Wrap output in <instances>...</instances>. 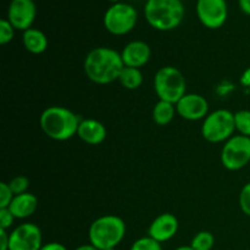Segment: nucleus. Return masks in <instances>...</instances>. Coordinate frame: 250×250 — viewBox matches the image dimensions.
I'll return each instance as SVG.
<instances>
[{"mask_svg": "<svg viewBox=\"0 0 250 250\" xmlns=\"http://www.w3.org/2000/svg\"><path fill=\"white\" fill-rule=\"evenodd\" d=\"M124 67L121 53L107 46L92 49L83 62V70L88 80L100 85L119 81V76Z\"/></svg>", "mask_w": 250, "mask_h": 250, "instance_id": "obj_1", "label": "nucleus"}, {"mask_svg": "<svg viewBox=\"0 0 250 250\" xmlns=\"http://www.w3.org/2000/svg\"><path fill=\"white\" fill-rule=\"evenodd\" d=\"M81 120L77 115L65 106H49L39 116V126L50 139L65 142L77 136Z\"/></svg>", "mask_w": 250, "mask_h": 250, "instance_id": "obj_2", "label": "nucleus"}, {"mask_svg": "<svg viewBox=\"0 0 250 250\" xmlns=\"http://www.w3.org/2000/svg\"><path fill=\"white\" fill-rule=\"evenodd\" d=\"M185 15L182 0H146L144 5V17L156 31L176 29L183 22Z\"/></svg>", "mask_w": 250, "mask_h": 250, "instance_id": "obj_3", "label": "nucleus"}, {"mask_svg": "<svg viewBox=\"0 0 250 250\" xmlns=\"http://www.w3.org/2000/svg\"><path fill=\"white\" fill-rule=\"evenodd\" d=\"M126 236V224L116 215H103L90 224L89 243L99 250L116 249Z\"/></svg>", "mask_w": 250, "mask_h": 250, "instance_id": "obj_4", "label": "nucleus"}, {"mask_svg": "<svg viewBox=\"0 0 250 250\" xmlns=\"http://www.w3.org/2000/svg\"><path fill=\"white\" fill-rule=\"evenodd\" d=\"M154 90L159 100L176 105L181 98L187 94L185 76L173 66H164L156 71L154 77Z\"/></svg>", "mask_w": 250, "mask_h": 250, "instance_id": "obj_5", "label": "nucleus"}, {"mask_svg": "<svg viewBox=\"0 0 250 250\" xmlns=\"http://www.w3.org/2000/svg\"><path fill=\"white\" fill-rule=\"evenodd\" d=\"M234 114L229 110H215L203 120L202 136L209 143H225L234 136Z\"/></svg>", "mask_w": 250, "mask_h": 250, "instance_id": "obj_6", "label": "nucleus"}, {"mask_svg": "<svg viewBox=\"0 0 250 250\" xmlns=\"http://www.w3.org/2000/svg\"><path fill=\"white\" fill-rule=\"evenodd\" d=\"M138 22V11L128 2H114L103 17L105 29L112 36H125L134 29Z\"/></svg>", "mask_w": 250, "mask_h": 250, "instance_id": "obj_7", "label": "nucleus"}, {"mask_svg": "<svg viewBox=\"0 0 250 250\" xmlns=\"http://www.w3.org/2000/svg\"><path fill=\"white\" fill-rule=\"evenodd\" d=\"M221 164L226 170L239 171L250 165V137L236 134L222 146Z\"/></svg>", "mask_w": 250, "mask_h": 250, "instance_id": "obj_8", "label": "nucleus"}, {"mask_svg": "<svg viewBox=\"0 0 250 250\" xmlns=\"http://www.w3.org/2000/svg\"><path fill=\"white\" fill-rule=\"evenodd\" d=\"M195 10L198 20L205 28H221L229 19L226 0H197Z\"/></svg>", "mask_w": 250, "mask_h": 250, "instance_id": "obj_9", "label": "nucleus"}, {"mask_svg": "<svg viewBox=\"0 0 250 250\" xmlns=\"http://www.w3.org/2000/svg\"><path fill=\"white\" fill-rule=\"evenodd\" d=\"M42 247V231L36 224L24 222L10 232L9 250H41Z\"/></svg>", "mask_w": 250, "mask_h": 250, "instance_id": "obj_10", "label": "nucleus"}, {"mask_svg": "<svg viewBox=\"0 0 250 250\" xmlns=\"http://www.w3.org/2000/svg\"><path fill=\"white\" fill-rule=\"evenodd\" d=\"M37 17V5L34 0H11L7 7V17L10 23L17 31H27L32 28Z\"/></svg>", "mask_w": 250, "mask_h": 250, "instance_id": "obj_11", "label": "nucleus"}, {"mask_svg": "<svg viewBox=\"0 0 250 250\" xmlns=\"http://www.w3.org/2000/svg\"><path fill=\"white\" fill-rule=\"evenodd\" d=\"M176 111L187 121H199L209 115V103L203 95L187 93L177 102Z\"/></svg>", "mask_w": 250, "mask_h": 250, "instance_id": "obj_12", "label": "nucleus"}, {"mask_svg": "<svg viewBox=\"0 0 250 250\" xmlns=\"http://www.w3.org/2000/svg\"><path fill=\"white\" fill-rule=\"evenodd\" d=\"M178 219L171 212H164L151 221L148 229V236L159 243L170 241L178 232Z\"/></svg>", "mask_w": 250, "mask_h": 250, "instance_id": "obj_13", "label": "nucleus"}, {"mask_svg": "<svg viewBox=\"0 0 250 250\" xmlns=\"http://www.w3.org/2000/svg\"><path fill=\"white\" fill-rule=\"evenodd\" d=\"M124 65L127 67L141 68L149 62L151 58V49L143 41H132L125 45L121 51Z\"/></svg>", "mask_w": 250, "mask_h": 250, "instance_id": "obj_14", "label": "nucleus"}, {"mask_svg": "<svg viewBox=\"0 0 250 250\" xmlns=\"http://www.w3.org/2000/svg\"><path fill=\"white\" fill-rule=\"evenodd\" d=\"M78 138L88 146H99L106 139V127L94 119L81 120L77 131Z\"/></svg>", "mask_w": 250, "mask_h": 250, "instance_id": "obj_15", "label": "nucleus"}, {"mask_svg": "<svg viewBox=\"0 0 250 250\" xmlns=\"http://www.w3.org/2000/svg\"><path fill=\"white\" fill-rule=\"evenodd\" d=\"M37 209H38V198L29 192L15 195L9 207V210L12 212L15 219L19 220L28 219L37 211Z\"/></svg>", "mask_w": 250, "mask_h": 250, "instance_id": "obj_16", "label": "nucleus"}, {"mask_svg": "<svg viewBox=\"0 0 250 250\" xmlns=\"http://www.w3.org/2000/svg\"><path fill=\"white\" fill-rule=\"evenodd\" d=\"M22 42H23L24 49L28 53L34 54V55L43 54L48 49L49 44L45 33L42 32L41 29L33 28V27L23 32V34H22Z\"/></svg>", "mask_w": 250, "mask_h": 250, "instance_id": "obj_17", "label": "nucleus"}, {"mask_svg": "<svg viewBox=\"0 0 250 250\" xmlns=\"http://www.w3.org/2000/svg\"><path fill=\"white\" fill-rule=\"evenodd\" d=\"M176 114V105L172 103L164 102V100H159L153 107V112H151V117L153 121L155 122L158 126H167L168 124L172 122L175 119Z\"/></svg>", "mask_w": 250, "mask_h": 250, "instance_id": "obj_18", "label": "nucleus"}, {"mask_svg": "<svg viewBox=\"0 0 250 250\" xmlns=\"http://www.w3.org/2000/svg\"><path fill=\"white\" fill-rule=\"evenodd\" d=\"M119 82L122 87L128 90L138 89L143 83V75L139 68L125 66L119 76Z\"/></svg>", "mask_w": 250, "mask_h": 250, "instance_id": "obj_19", "label": "nucleus"}, {"mask_svg": "<svg viewBox=\"0 0 250 250\" xmlns=\"http://www.w3.org/2000/svg\"><path fill=\"white\" fill-rule=\"evenodd\" d=\"M194 250H211L215 246V237L209 231H200L193 237L189 244Z\"/></svg>", "mask_w": 250, "mask_h": 250, "instance_id": "obj_20", "label": "nucleus"}, {"mask_svg": "<svg viewBox=\"0 0 250 250\" xmlns=\"http://www.w3.org/2000/svg\"><path fill=\"white\" fill-rule=\"evenodd\" d=\"M236 131L239 134L250 137V110H239L234 114Z\"/></svg>", "mask_w": 250, "mask_h": 250, "instance_id": "obj_21", "label": "nucleus"}, {"mask_svg": "<svg viewBox=\"0 0 250 250\" xmlns=\"http://www.w3.org/2000/svg\"><path fill=\"white\" fill-rule=\"evenodd\" d=\"M15 27L12 26L7 19L0 20V44L6 45L14 39L15 36Z\"/></svg>", "mask_w": 250, "mask_h": 250, "instance_id": "obj_22", "label": "nucleus"}, {"mask_svg": "<svg viewBox=\"0 0 250 250\" xmlns=\"http://www.w3.org/2000/svg\"><path fill=\"white\" fill-rule=\"evenodd\" d=\"M129 250H163L161 243L156 242L155 239L150 238V237H142V238L137 239L133 244H132Z\"/></svg>", "mask_w": 250, "mask_h": 250, "instance_id": "obj_23", "label": "nucleus"}, {"mask_svg": "<svg viewBox=\"0 0 250 250\" xmlns=\"http://www.w3.org/2000/svg\"><path fill=\"white\" fill-rule=\"evenodd\" d=\"M7 183H9L10 188H11L12 193H14L15 195H20L28 192L29 180L26 176H16V177H14Z\"/></svg>", "mask_w": 250, "mask_h": 250, "instance_id": "obj_24", "label": "nucleus"}, {"mask_svg": "<svg viewBox=\"0 0 250 250\" xmlns=\"http://www.w3.org/2000/svg\"><path fill=\"white\" fill-rule=\"evenodd\" d=\"M14 198L15 194L12 193L9 183H0V209H2V208H9Z\"/></svg>", "mask_w": 250, "mask_h": 250, "instance_id": "obj_25", "label": "nucleus"}, {"mask_svg": "<svg viewBox=\"0 0 250 250\" xmlns=\"http://www.w3.org/2000/svg\"><path fill=\"white\" fill-rule=\"evenodd\" d=\"M239 208L244 215L250 217V182L247 183L239 193Z\"/></svg>", "mask_w": 250, "mask_h": 250, "instance_id": "obj_26", "label": "nucleus"}, {"mask_svg": "<svg viewBox=\"0 0 250 250\" xmlns=\"http://www.w3.org/2000/svg\"><path fill=\"white\" fill-rule=\"evenodd\" d=\"M15 220L16 219H15L12 212L9 210V208L0 209V229H9L14 225Z\"/></svg>", "mask_w": 250, "mask_h": 250, "instance_id": "obj_27", "label": "nucleus"}, {"mask_svg": "<svg viewBox=\"0 0 250 250\" xmlns=\"http://www.w3.org/2000/svg\"><path fill=\"white\" fill-rule=\"evenodd\" d=\"M10 232L7 229H0V250H9Z\"/></svg>", "mask_w": 250, "mask_h": 250, "instance_id": "obj_28", "label": "nucleus"}, {"mask_svg": "<svg viewBox=\"0 0 250 250\" xmlns=\"http://www.w3.org/2000/svg\"><path fill=\"white\" fill-rule=\"evenodd\" d=\"M41 250H67V248L59 242H50V243L43 244Z\"/></svg>", "mask_w": 250, "mask_h": 250, "instance_id": "obj_29", "label": "nucleus"}, {"mask_svg": "<svg viewBox=\"0 0 250 250\" xmlns=\"http://www.w3.org/2000/svg\"><path fill=\"white\" fill-rule=\"evenodd\" d=\"M241 84L243 85V87L250 88V67L247 68V70L244 71L243 73H242V76H241Z\"/></svg>", "mask_w": 250, "mask_h": 250, "instance_id": "obj_30", "label": "nucleus"}, {"mask_svg": "<svg viewBox=\"0 0 250 250\" xmlns=\"http://www.w3.org/2000/svg\"><path fill=\"white\" fill-rule=\"evenodd\" d=\"M238 5L243 14L250 16V0H238Z\"/></svg>", "mask_w": 250, "mask_h": 250, "instance_id": "obj_31", "label": "nucleus"}, {"mask_svg": "<svg viewBox=\"0 0 250 250\" xmlns=\"http://www.w3.org/2000/svg\"><path fill=\"white\" fill-rule=\"evenodd\" d=\"M75 250H99L98 248H95L93 244H82V246L77 247Z\"/></svg>", "mask_w": 250, "mask_h": 250, "instance_id": "obj_32", "label": "nucleus"}, {"mask_svg": "<svg viewBox=\"0 0 250 250\" xmlns=\"http://www.w3.org/2000/svg\"><path fill=\"white\" fill-rule=\"evenodd\" d=\"M175 250H194L190 246H182V247H178Z\"/></svg>", "mask_w": 250, "mask_h": 250, "instance_id": "obj_33", "label": "nucleus"}, {"mask_svg": "<svg viewBox=\"0 0 250 250\" xmlns=\"http://www.w3.org/2000/svg\"><path fill=\"white\" fill-rule=\"evenodd\" d=\"M107 1H111L112 4H114V2H119V1H121V0H107Z\"/></svg>", "mask_w": 250, "mask_h": 250, "instance_id": "obj_34", "label": "nucleus"}, {"mask_svg": "<svg viewBox=\"0 0 250 250\" xmlns=\"http://www.w3.org/2000/svg\"><path fill=\"white\" fill-rule=\"evenodd\" d=\"M109 250H116V249H109Z\"/></svg>", "mask_w": 250, "mask_h": 250, "instance_id": "obj_35", "label": "nucleus"}]
</instances>
